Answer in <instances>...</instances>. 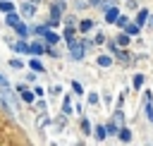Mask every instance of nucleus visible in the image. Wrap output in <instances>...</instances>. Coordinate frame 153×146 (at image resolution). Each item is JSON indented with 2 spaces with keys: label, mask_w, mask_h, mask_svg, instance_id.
Wrapping results in <instances>:
<instances>
[{
  "label": "nucleus",
  "mask_w": 153,
  "mask_h": 146,
  "mask_svg": "<svg viewBox=\"0 0 153 146\" xmlns=\"http://www.w3.org/2000/svg\"><path fill=\"white\" fill-rule=\"evenodd\" d=\"M67 43H69L72 57H74V60H81V57H84V43H76V41H72V38H69Z\"/></svg>",
  "instance_id": "f257e3e1"
},
{
  "label": "nucleus",
  "mask_w": 153,
  "mask_h": 146,
  "mask_svg": "<svg viewBox=\"0 0 153 146\" xmlns=\"http://www.w3.org/2000/svg\"><path fill=\"white\" fill-rule=\"evenodd\" d=\"M146 19H148V12H146V10H141V12H139V17H136V24L141 26V24H143Z\"/></svg>",
  "instance_id": "0eeeda50"
},
{
  "label": "nucleus",
  "mask_w": 153,
  "mask_h": 146,
  "mask_svg": "<svg viewBox=\"0 0 153 146\" xmlns=\"http://www.w3.org/2000/svg\"><path fill=\"white\" fill-rule=\"evenodd\" d=\"M81 129H84V132H88V129H91V124H88V120H84V122H81Z\"/></svg>",
  "instance_id": "b1692460"
},
{
  "label": "nucleus",
  "mask_w": 153,
  "mask_h": 146,
  "mask_svg": "<svg viewBox=\"0 0 153 146\" xmlns=\"http://www.w3.org/2000/svg\"><path fill=\"white\" fill-rule=\"evenodd\" d=\"M117 17H120V12H117V7H110V10L105 12V19H108L110 24H115V19H117Z\"/></svg>",
  "instance_id": "7ed1b4c3"
},
{
  "label": "nucleus",
  "mask_w": 153,
  "mask_h": 146,
  "mask_svg": "<svg viewBox=\"0 0 153 146\" xmlns=\"http://www.w3.org/2000/svg\"><path fill=\"white\" fill-rule=\"evenodd\" d=\"M117 43H120V45H127V43H129V34H120V36H117Z\"/></svg>",
  "instance_id": "9d476101"
},
{
  "label": "nucleus",
  "mask_w": 153,
  "mask_h": 146,
  "mask_svg": "<svg viewBox=\"0 0 153 146\" xmlns=\"http://www.w3.org/2000/svg\"><path fill=\"white\" fill-rule=\"evenodd\" d=\"M29 50H31V53H43V45H41V43H33Z\"/></svg>",
  "instance_id": "6ab92c4d"
},
{
  "label": "nucleus",
  "mask_w": 153,
  "mask_h": 146,
  "mask_svg": "<svg viewBox=\"0 0 153 146\" xmlns=\"http://www.w3.org/2000/svg\"><path fill=\"white\" fill-rule=\"evenodd\" d=\"M14 29H17V31H19V34H22V36H26V34H29V29H26V26H24V24H19V22H17V24H14Z\"/></svg>",
  "instance_id": "f8f14e48"
},
{
  "label": "nucleus",
  "mask_w": 153,
  "mask_h": 146,
  "mask_svg": "<svg viewBox=\"0 0 153 146\" xmlns=\"http://www.w3.org/2000/svg\"><path fill=\"white\" fill-rule=\"evenodd\" d=\"M62 110H65V112H67V115H69V112H72V105H69V101H65V103H62Z\"/></svg>",
  "instance_id": "412c9836"
},
{
  "label": "nucleus",
  "mask_w": 153,
  "mask_h": 146,
  "mask_svg": "<svg viewBox=\"0 0 153 146\" xmlns=\"http://www.w3.org/2000/svg\"><path fill=\"white\" fill-rule=\"evenodd\" d=\"M96 139H105V127H96Z\"/></svg>",
  "instance_id": "f3484780"
},
{
  "label": "nucleus",
  "mask_w": 153,
  "mask_h": 146,
  "mask_svg": "<svg viewBox=\"0 0 153 146\" xmlns=\"http://www.w3.org/2000/svg\"><path fill=\"white\" fill-rule=\"evenodd\" d=\"M72 89H74V91H76V93H81V91H84V89H81V84H76V81H74V84H72Z\"/></svg>",
  "instance_id": "5701e85b"
},
{
  "label": "nucleus",
  "mask_w": 153,
  "mask_h": 146,
  "mask_svg": "<svg viewBox=\"0 0 153 146\" xmlns=\"http://www.w3.org/2000/svg\"><path fill=\"white\" fill-rule=\"evenodd\" d=\"M0 10H2V12H12V2L2 0V2H0Z\"/></svg>",
  "instance_id": "9b49d317"
},
{
  "label": "nucleus",
  "mask_w": 153,
  "mask_h": 146,
  "mask_svg": "<svg viewBox=\"0 0 153 146\" xmlns=\"http://www.w3.org/2000/svg\"><path fill=\"white\" fill-rule=\"evenodd\" d=\"M31 67H33V69H38V72H41V69H43V65H41V62H38V60H31Z\"/></svg>",
  "instance_id": "aec40b11"
},
{
  "label": "nucleus",
  "mask_w": 153,
  "mask_h": 146,
  "mask_svg": "<svg viewBox=\"0 0 153 146\" xmlns=\"http://www.w3.org/2000/svg\"><path fill=\"white\" fill-rule=\"evenodd\" d=\"M17 22H19V19H17V17H14V14H10V12H7V24H10V26H14V24H17Z\"/></svg>",
  "instance_id": "a211bd4d"
},
{
  "label": "nucleus",
  "mask_w": 153,
  "mask_h": 146,
  "mask_svg": "<svg viewBox=\"0 0 153 146\" xmlns=\"http://www.w3.org/2000/svg\"><path fill=\"white\" fill-rule=\"evenodd\" d=\"M22 12H24L26 17H31V14H33V5H24V7H22Z\"/></svg>",
  "instance_id": "2eb2a0df"
},
{
  "label": "nucleus",
  "mask_w": 153,
  "mask_h": 146,
  "mask_svg": "<svg viewBox=\"0 0 153 146\" xmlns=\"http://www.w3.org/2000/svg\"><path fill=\"white\" fill-rule=\"evenodd\" d=\"M151 91H146V112H148V120L153 122V103H151Z\"/></svg>",
  "instance_id": "f03ea898"
},
{
  "label": "nucleus",
  "mask_w": 153,
  "mask_h": 146,
  "mask_svg": "<svg viewBox=\"0 0 153 146\" xmlns=\"http://www.w3.org/2000/svg\"><path fill=\"white\" fill-rule=\"evenodd\" d=\"M2 84H7V81H5V77H2V74H0V86H2Z\"/></svg>",
  "instance_id": "393cba45"
},
{
  "label": "nucleus",
  "mask_w": 153,
  "mask_h": 146,
  "mask_svg": "<svg viewBox=\"0 0 153 146\" xmlns=\"http://www.w3.org/2000/svg\"><path fill=\"white\" fill-rule=\"evenodd\" d=\"M141 84H143V74H136L134 77V89H141Z\"/></svg>",
  "instance_id": "ddd939ff"
},
{
  "label": "nucleus",
  "mask_w": 153,
  "mask_h": 146,
  "mask_svg": "<svg viewBox=\"0 0 153 146\" xmlns=\"http://www.w3.org/2000/svg\"><path fill=\"white\" fill-rule=\"evenodd\" d=\"M124 29H127V34H129V36H136V34H139V24H129V22H127V24H124Z\"/></svg>",
  "instance_id": "20e7f679"
},
{
  "label": "nucleus",
  "mask_w": 153,
  "mask_h": 146,
  "mask_svg": "<svg viewBox=\"0 0 153 146\" xmlns=\"http://www.w3.org/2000/svg\"><path fill=\"white\" fill-rule=\"evenodd\" d=\"M22 98H24L26 103H31V101H33V96H31V91H26V89H22Z\"/></svg>",
  "instance_id": "4468645a"
},
{
  "label": "nucleus",
  "mask_w": 153,
  "mask_h": 146,
  "mask_svg": "<svg viewBox=\"0 0 153 146\" xmlns=\"http://www.w3.org/2000/svg\"><path fill=\"white\" fill-rule=\"evenodd\" d=\"M72 36H74V29H72V26H69V29H67V31H65V38H67V41H69V38H72Z\"/></svg>",
  "instance_id": "4be33fe9"
},
{
  "label": "nucleus",
  "mask_w": 153,
  "mask_h": 146,
  "mask_svg": "<svg viewBox=\"0 0 153 146\" xmlns=\"http://www.w3.org/2000/svg\"><path fill=\"white\" fill-rule=\"evenodd\" d=\"M17 50H22V53H29V43L19 41V43H17Z\"/></svg>",
  "instance_id": "dca6fc26"
},
{
  "label": "nucleus",
  "mask_w": 153,
  "mask_h": 146,
  "mask_svg": "<svg viewBox=\"0 0 153 146\" xmlns=\"http://www.w3.org/2000/svg\"><path fill=\"white\" fill-rule=\"evenodd\" d=\"M120 139L122 141H131V132L129 129H120Z\"/></svg>",
  "instance_id": "1a4fd4ad"
},
{
  "label": "nucleus",
  "mask_w": 153,
  "mask_h": 146,
  "mask_svg": "<svg viewBox=\"0 0 153 146\" xmlns=\"http://www.w3.org/2000/svg\"><path fill=\"white\" fill-rule=\"evenodd\" d=\"M110 62H112V60H110L108 55H100V57H98V65H100V67H110Z\"/></svg>",
  "instance_id": "6e6552de"
},
{
  "label": "nucleus",
  "mask_w": 153,
  "mask_h": 146,
  "mask_svg": "<svg viewBox=\"0 0 153 146\" xmlns=\"http://www.w3.org/2000/svg\"><path fill=\"white\" fill-rule=\"evenodd\" d=\"M79 29H81V31H91V29H93V22H91V19H84V22L79 24Z\"/></svg>",
  "instance_id": "423d86ee"
},
{
  "label": "nucleus",
  "mask_w": 153,
  "mask_h": 146,
  "mask_svg": "<svg viewBox=\"0 0 153 146\" xmlns=\"http://www.w3.org/2000/svg\"><path fill=\"white\" fill-rule=\"evenodd\" d=\"M43 36H45V41H48V43H50V45H53V43H57V41H60V38H57V34H53V31H48V29H45V34H43Z\"/></svg>",
  "instance_id": "39448f33"
}]
</instances>
